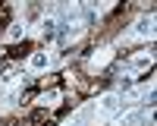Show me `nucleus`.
<instances>
[{"label":"nucleus","instance_id":"nucleus-1","mask_svg":"<svg viewBox=\"0 0 157 126\" xmlns=\"http://www.w3.org/2000/svg\"><path fill=\"white\" fill-rule=\"evenodd\" d=\"M32 66H35V69H44V66H47V57H44V54H35V57H32Z\"/></svg>","mask_w":157,"mask_h":126}]
</instances>
